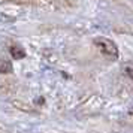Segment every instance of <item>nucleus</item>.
I'll return each mask as SVG.
<instances>
[{
  "instance_id": "obj_3",
  "label": "nucleus",
  "mask_w": 133,
  "mask_h": 133,
  "mask_svg": "<svg viewBox=\"0 0 133 133\" xmlns=\"http://www.w3.org/2000/svg\"><path fill=\"white\" fill-rule=\"evenodd\" d=\"M12 72V64L9 60L0 58V73H11Z\"/></svg>"
},
{
  "instance_id": "obj_2",
  "label": "nucleus",
  "mask_w": 133,
  "mask_h": 133,
  "mask_svg": "<svg viewBox=\"0 0 133 133\" xmlns=\"http://www.w3.org/2000/svg\"><path fill=\"white\" fill-rule=\"evenodd\" d=\"M11 55H12L15 60H21L25 57V51L21 46H12L11 48Z\"/></svg>"
},
{
  "instance_id": "obj_1",
  "label": "nucleus",
  "mask_w": 133,
  "mask_h": 133,
  "mask_svg": "<svg viewBox=\"0 0 133 133\" xmlns=\"http://www.w3.org/2000/svg\"><path fill=\"white\" fill-rule=\"evenodd\" d=\"M94 45L99 46L100 52L105 57H108L109 60H117L118 58V48L114 42H111L105 37H97V39H94Z\"/></svg>"
}]
</instances>
